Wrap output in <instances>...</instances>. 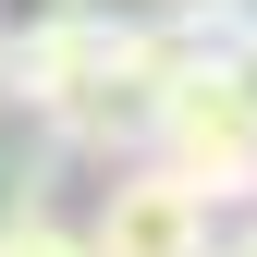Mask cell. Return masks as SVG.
<instances>
[{
	"mask_svg": "<svg viewBox=\"0 0 257 257\" xmlns=\"http://www.w3.org/2000/svg\"><path fill=\"white\" fill-rule=\"evenodd\" d=\"M208 257H257V208H245V233H208Z\"/></svg>",
	"mask_w": 257,
	"mask_h": 257,
	"instance_id": "5b68a950",
	"label": "cell"
},
{
	"mask_svg": "<svg viewBox=\"0 0 257 257\" xmlns=\"http://www.w3.org/2000/svg\"><path fill=\"white\" fill-rule=\"evenodd\" d=\"M147 159H172L208 208H257V98L220 74V61H184V74L159 86Z\"/></svg>",
	"mask_w": 257,
	"mask_h": 257,
	"instance_id": "6da1fadb",
	"label": "cell"
},
{
	"mask_svg": "<svg viewBox=\"0 0 257 257\" xmlns=\"http://www.w3.org/2000/svg\"><path fill=\"white\" fill-rule=\"evenodd\" d=\"M220 74H233V86H245V98H257V13L233 25V37H220Z\"/></svg>",
	"mask_w": 257,
	"mask_h": 257,
	"instance_id": "277c9868",
	"label": "cell"
},
{
	"mask_svg": "<svg viewBox=\"0 0 257 257\" xmlns=\"http://www.w3.org/2000/svg\"><path fill=\"white\" fill-rule=\"evenodd\" d=\"M208 233H220V208L172 172V159L135 147V159H110V196L86 220V257H208Z\"/></svg>",
	"mask_w": 257,
	"mask_h": 257,
	"instance_id": "7a4b0ae2",
	"label": "cell"
},
{
	"mask_svg": "<svg viewBox=\"0 0 257 257\" xmlns=\"http://www.w3.org/2000/svg\"><path fill=\"white\" fill-rule=\"evenodd\" d=\"M0 257H86V220H61L37 184H13L0 196Z\"/></svg>",
	"mask_w": 257,
	"mask_h": 257,
	"instance_id": "3957f363",
	"label": "cell"
}]
</instances>
